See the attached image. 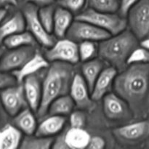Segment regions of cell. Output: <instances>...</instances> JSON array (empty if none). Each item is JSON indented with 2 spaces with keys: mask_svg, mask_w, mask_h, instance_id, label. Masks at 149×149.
Here are the masks:
<instances>
[{
  "mask_svg": "<svg viewBox=\"0 0 149 149\" xmlns=\"http://www.w3.org/2000/svg\"><path fill=\"white\" fill-rule=\"evenodd\" d=\"M116 76L115 93L126 101L135 117L149 112V63L132 64Z\"/></svg>",
  "mask_w": 149,
  "mask_h": 149,
  "instance_id": "1",
  "label": "cell"
},
{
  "mask_svg": "<svg viewBox=\"0 0 149 149\" xmlns=\"http://www.w3.org/2000/svg\"><path fill=\"white\" fill-rule=\"evenodd\" d=\"M75 73L72 64L52 62L42 82V97L37 111L38 116L43 117L54 100L68 94Z\"/></svg>",
  "mask_w": 149,
  "mask_h": 149,
  "instance_id": "2",
  "label": "cell"
},
{
  "mask_svg": "<svg viewBox=\"0 0 149 149\" xmlns=\"http://www.w3.org/2000/svg\"><path fill=\"white\" fill-rule=\"evenodd\" d=\"M138 40L131 31L112 35L100 44L99 56L117 70H124L130 55L138 47Z\"/></svg>",
  "mask_w": 149,
  "mask_h": 149,
  "instance_id": "3",
  "label": "cell"
},
{
  "mask_svg": "<svg viewBox=\"0 0 149 149\" xmlns=\"http://www.w3.org/2000/svg\"><path fill=\"white\" fill-rule=\"evenodd\" d=\"M76 19L92 23L111 35L117 34L125 31L127 24L126 17H122L119 14L97 11L91 7L79 13Z\"/></svg>",
  "mask_w": 149,
  "mask_h": 149,
  "instance_id": "4",
  "label": "cell"
},
{
  "mask_svg": "<svg viewBox=\"0 0 149 149\" xmlns=\"http://www.w3.org/2000/svg\"><path fill=\"white\" fill-rule=\"evenodd\" d=\"M26 20V26L29 32L32 33L37 42L45 47H50L55 44L54 36L47 31L38 16V9L36 5L28 3L23 10Z\"/></svg>",
  "mask_w": 149,
  "mask_h": 149,
  "instance_id": "5",
  "label": "cell"
},
{
  "mask_svg": "<svg viewBox=\"0 0 149 149\" xmlns=\"http://www.w3.org/2000/svg\"><path fill=\"white\" fill-rule=\"evenodd\" d=\"M130 31L138 39L149 34V0H139L127 15Z\"/></svg>",
  "mask_w": 149,
  "mask_h": 149,
  "instance_id": "6",
  "label": "cell"
},
{
  "mask_svg": "<svg viewBox=\"0 0 149 149\" xmlns=\"http://www.w3.org/2000/svg\"><path fill=\"white\" fill-rule=\"evenodd\" d=\"M45 56L50 62H63L74 65L80 61L79 45L71 39H61L48 48Z\"/></svg>",
  "mask_w": 149,
  "mask_h": 149,
  "instance_id": "7",
  "label": "cell"
},
{
  "mask_svg": "<svg viewBox=\"0 0 149 149\" xmlns=\"http://www.w3.org/2000/svg\"><path fill=\"white\" fill-rule=\"evenodd\" d=\"M112 36L106 31L84 20L76 19L66 33L68 39L73 41H103Z\"/></svg>",
  "mask_w": 149,
  "mask_h": 149,
  "instance_id": "8",
  "label": "cell"
},
{
  "mask_svg": "<svg viewBox=\"0 0 149 149\" xmlns=\"http://www.w3.org/2000/svg\"><path fill=\"white\" fill-rule=\"evenodd\" d=\"M0 98L3 107L12 116H15L29 106L23 85H13L3 89L0 94Z\"/></svg>",
  "mask_w": 149,
  "mask_h": 149,
  "instance_id": "9",
  "label": "cell"
},
{
  "mask_svg": "<svg viewBox=\"0 0 149 149\" xmlns=\"http://www.w3.org/2000/svg\"><path fill=\"white\" fill-rule=\"evenodd\" d=\"M36 52L34 46H25L11 49L1 57L0 71L7 72L19 69Z\"/></svg>",
  "mask_w": 149,
  "mask_h": 149,
  "instance_id": "10",
  "label": "cell"
},
{
  "mask_svg": "<svg viewBox=\"0 0 149 149\" xmlns=\"http://www.w3.org/2000/svg\"><path fill=\"white\" fill-rule=\"evenodd\" d=\"M103 109L105 116L111 120L129 119L132 112L125 100L116 93H108L103 97Z\"/></svg>",
  "mask_w": 149,
  "mask_h": 149,
  "instance_id": "11",
  "label": "cell"
},
{
  "mask_svg": "<svg viewBox=\"0 0 149 149\" xmlns=\"http://www.w3.org/2000/svg\"><path fill=\"white\" fill-rule=\"evenodd\" d=\"M114 136L120 141L136 143L149 137V121L142 120L120 127L113 130Z\"/></svg>",
  "mask_w": 149,
  "mask_h": 149,
  "instance_id": "12",
  "label": "cell"
},
{
  "mask_svg": "<svg viewBox=\"0 0 149 149\" xmlns=\"http://www.w3.org/2000/svg\"><path fill=\"white\" fill-rule=\"evenodd\" d=\"M69 92L70 95L79 109L83 110L93 109L94 100L91 97V91L88 84L82 76L79 74L74 75Z\"/></svg>",
  "mask_w": 149,
  "mask_h": 149,
  "instance_id": "13",
  "label": "cell"
},
{
  "mask_svg": "<svg viewBox=\"0 0 149 149\" xmlns=\"http://www.w3.org/2000/svg\"><path fill=\"white\" fill-rule=\"evenodd\" d=\"M117 71L116 68L111 66L101 71L91 90V97L93 100H100L109 93L117 76Z\"/></svg>",
  "mask_w": 149,
  "mask_h": 149,
  "instance_id": "14",
  "label": "cell"
},
{
  "mask_svg": "<svg viewBox=\"0 0 149 149\" xmlns=\"http://www.w3.org/2000/svg\"><path fill=\"white\" fill-rule=\"evenodd\" d=\"M23 82L28 106L33 111L37 112L42 102V83L36 74L26 77Z\"/></svg>",
  "mask_w": 149,
  "mask_h": 149,
  "instance_id": "15",
  "label": "cell"
},
{
  "mask_svg": "<svg viewBox=\"0 0 149 149\" xmlns=\"http://www.w3.org/2000/svg\"><path fill=\"white\" fill-rule=\"evenodd\" d=\"M49 67V61L45 56L36 52L28 62L16 71H13V75L17 83H22L26 77L35 74L40 70Z\"/></svg>",
  "mask_w": 149,
  "mask_h": 149,
  "instance_id": "16",
  "label": "cell"
},
{
  "mask_svg": "<svg viewBox=\"0 0 149 149\" xmlns=\"http://www.w3.org/2000/svg\"><path fill=\"white\" fill-rule=\"evenodd\" d=\"M91 136L84 128L71 127L64 134L61 142L65 148L83 149L87 148Z\"/></svg>",
  "mask_w": 149,
  "mask_h": 149,
  "instance_id": "17",
  "label": "cell"
},
{
  "mask_svg": "<svg viewBox=\"0 0 149 149\" xmlns=\"http://www.w3.org/2000/svg\"><path fill=\"white\" fill-rule=\"evenodd\" d=\"M65 122V116L50 115L38 125L35 135L44 137L53 136L63 129Z\"/></svg>",
  "mask_w": 149,
  "mask_h": 149,
  "instance_id": "18",
  "label": "cell"
},
{
  "mask_svg": "<svg viewBox=\"0 0 149 149\" xmlns=\"http://www.w3.org/2000/svg\"><path fill=\"white\" fill-rule=\"evenodd\" d=\"M22 132L15 126L6 125L0 129V149L20 148Z\"/></svg>",
  "mask_w": 149,
  "mask_h": 149,
  "instance_id": "19",
  "label": "cell"
},
{
  "mask_svg": "<svg viewBox=\"0 0 149 149\" xmlns=\"http://www.w3.org/2000/svg\"><path fill=\"white\" fill-rule=\"evenodd\" d=\"M26 28L23 13L17 12L0 25V44L11 35L23 31Z\"/></svg>",
  "mask_w": 149,
  "mask_h": 149,
  "instance_id": "20",
  "label": "cell"
},
{
  "mask_svg": "<svg viewBox=\"0 0 149 149\" xmlns=\"http://www.w3.org/2000/svg\"><path fill=\"white\" fill-rule=\"evenodd\" d=\"M73 22V15L70 10L61 6L55 8L53 27L55 36L59 38L64 37Z\"/></svg>",
  "mask_w": 149,
  "mask_h": 149,
  "instance_id": "21",
  "label": "cell"
},
{
  "mask_svg": "<svg viewBox=\"0 0 149 149\" xmlns=\"http://www.w3.org/2000/svg\"><path fill=\"white\" fill-rule=\"evenodd\" d=\"M33 111L30 108H26L15 116L14 125L22 132L27 135H32L36 132L37 123Z\"/></svg>",
  "mask_w": 149,
  "mask_h": 149,
  "instance_id": "22",
  "label": "cell"
},
{
  "mask_svg": "<svg viewBox=\"0 0 149 149\" xmlns=\"http://www.w3.org/2000/svg\"><path fill=\"white\" fill-rule=\"evenodd\" d=\"M103 70V63L98 59H92L85 61L81 66L82 77L88 84L90 91L101 71Z\"/></svg>",
  "mask_w": 149,
  "mask_h": 149,
  "instance_id": "23",
  "label": "cell"
},
{
  "mask_svg": "<svg viewBox=\"0 0 149 149\" xmlns=\"http://www.w3.org/2000/svg\"><path fill=\"white\" fill-rule=\"evenodd\" d=\"M75 103L71 95L68 94L60 96L54 100L48 108L47 113L50 115L65 116L72 112Z\"/></svg>",
  "mask_w": 149,
  "mask_h": 149,
  "instance_id": "24",
  "label": "cell"
},
{
  "mask_svg": "<svg viewBox=\"0 0 149 149\" xmlns=\"http://www.w3.org/2000/svg\"><path fill=\"white\" fill-rule=\"evenodd\" d=\"M37 42L34 36L29 31H21L6 38L2 43L8 49L21 47L25 46H35Z\"/></svg>",
  "mask_w": 149,
  "mask_h": 149,
  "instance_id": "25",
  "label": "cell"
},
{
  "mask_svg": "<svg viewBox=\"0 0 149 149\" xmlns=\"http://www.w3.org/2000/svg\"><path fill=\"white\" fill-rule=\"evenodd\" d=\"M55 140L52 137L28 135L22 140L20 148L23 149H49L52 148Z\"/></svg>",
  "mask_w": 149,
  "mask_h": 149,
  "instance_id": "26",
  "label": "cell"
},
{
  "mask_svg": "<svg viewBox=\"0 0 149 149\" xmlns=\"http://www.w3.org/2000/svg\"><path fill=\"white\" fill-rule=\"evenodd\" d=\"M55 8L52 4L44 6L38 10V16L42 24L49 33L53 32Z\"/></svg>",
  "mask_w": 149,
  "mask_h": 149,
  "instance_id": "27",
  "label": "cell"
},
{
  "mask_svg": "<svg viewBox=\"0 0 149 149\" xmlns=\"http://www.w3.org/2000/svg\"><path fill=\"white\" fill-rule=\"evenodd\" d=\"M90 7L100 12L115 13L119 9V0H87Z\"/></svg>",
  "mask_w": 149,
  "mask_h": 149,
  "instance_id": "28",
  "label": "cell"
},
{
  "mask_svg": "<svg viewBox=\"0 0 149 149\" xmlns=\"http://www.w3.org/2000/svg\"><path fill=\"white\" fill-rule=\"evenodd\" d=\"M97 52H98V47L95 42L83 41L79 45V60L83 62L93 59Z\"/></svg>",
  "mask_w": 149,
  "mask_h": 149,
  "instance_id": "29",
  "label": "cell"
},
{
  "mask_svg": "<svg viewBox=\"0 0 149 149\" xmlns=\"http://www.w3.org/2000/svg\"><path fill=\"white\" fill-rule=\"evenodd\" d=\"M149 63V50L143 47H135L127 59V65Z\"/></svg>",
  "mask_w": 149,
  "mask_h": 149,
  "instance_id": "30",
  "label": "cell"
},
{
  "mask_svg": "<svg viewBox=\"0 0 149 149\" xmlns=\"http://www.w3.org/2000/svg\"><path fill=\"white\" fill-rule=\"evenodd\" d=\"M86 1L87 0H59V4L71 13H77L83 8Z\"/></svg>",
  "mask_w": 149,
  "mask_h": 149,
  "instance_id": "31",
  "label": "cell"
},
{
  "mask_svg": "<svg viewBox=\"0 0 149 149\" xmlns=\"http://www.w3.org/2000/svg\"><path fill=\"white\" fill-rule=\"evenodd\" d=\"M86 123V116L83 112L77 111L71 112L70 116V125L72 127L84 128Z\"/></svg>",
  "mask_w": 149,
  "mask_h": 149,
  "instance_id": "32",
  "label": "cell"
},
{
  "mask_svg": "<svg viewBox=\"0 0 149 149\" xmlns=\"http://www.w3.org/2000/svg\"><path fill=\"white\" fill-rule=\"evenodd\" d=\"M139 0H119V14L124 17L127 16L131 9L137 4Z\"/></svg>",
  "mask_w": 149,
  "mask_h": 149,
  "instance_id": "33",
  "label": "cell"
},
{
  "mask_svg": "<svg viewBox=\"0 0 149 149\" xmlns=\"http://www.w3.org/2000/svg\"><path fill=\"white\" fill-rule=\"evenodd\" d=\"M17 83V81L13 74L11 75L7 72L0 71V90L15 85Z\"/></svg>",
  "mask_w": 149,
  "mask_h": 149,
  "instance_id": "34",
  "label": "cell"
},
{
  "mask_svg": "<svg viewBox=\"0 0 149 149\" xmlns=\"http://www.w3.org/2000/svg\"><path fill=\"white\" fill-rule=\"evenodd\" d=\"M106 146V141L100 136H93L90 138L88 148L102 149Z\"/></svg>",
  "mask_w": 149,
  "mask_h": 149,
  "instance_id": "35",
  "label": "cell"
},
{
  "mask_svg": "<svg viewBox=\"0 0 149 149\" xmlns=\"http://www.w3.org/2000/svg\"><path fill=\"white\" fill-rule=\"evenodd\" d=\"M26 2L31 3L36 6H40V7H44V6L52 4L53 3L54 0H25Z\"/></svg>",
  "mask_w": 149,
  "mask_h": 149,
  "instance_id": "36",
  "label": "cell"
},
{
  "mask_svg": "<svg viewBox=\"0 0 149 149\" xmlns=\"http://www.w3.org/2000/svg\"><path fill=\"white\" fill-rule=\"evenodd\" d=\"M7 5H17V0H0V7Z\"/></svg>",
  "mask_w": 149,
  "mask_h": 149,
  "instance_id": "37",
  "label": "cell"
},
{
  "mask_svg": "<svg viewBox=\"0 0 149 149\" xmlns=\"http://www.w3.org/2000/svg\"><path fill=\"white\" fill-rule=\"evenodd\" d=\"M141 46L149 50V37H147L146 36V37L144 38V39H141Z\"/></svg>",
  "mask_w": 149,
  "mask_h": 149,
  "instance_id": "38",
  "label": "cell"
},
{
  "mask_svg": "<svg viewBox=\"0 0 149 149\" xmlns=\"http://www.w3.org/2000/svg\"><path fill=\"white\" fill-rule=\"evenodd\" d=\"M7 13V10H5V9L4 8H0V23H1V22L4 20V17H6Z\"/></svg>",
  "mask_w": 149,
  "mask_h": 149,
  "instance_id": "39",
  "label": "cell"
},
{
  "mask_svg": "<svg viewBox=\"0 0 149 149\" xmlns=\"http://www.w3.org/2000/svg\"><path fill=\"white\" fill-rule=\"evenodd\" d=\"M3 55H4V50H3L2 48L0 47V60H1V57L3 56Z\"/></svg>",
  "mask_w": 149,
  "mask_h": 149,
  "instance_id": "40",
  "label": "cell"
},
{
  "mask_svg": "<svg viewBox=\"0 0 149 149\" xmlns=\"http://www.w3.org/2000/svg\"><path fill=\"white\" fill-rule=\"evenodd\" d=\"M58 1H59V0H58Z\"/></svg>",
  "mask_w": 149,
  "mask_h": 149,
  "instance_id": "41",
  "label": "cell"
}]
</instances>
